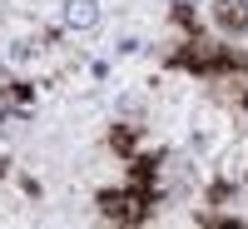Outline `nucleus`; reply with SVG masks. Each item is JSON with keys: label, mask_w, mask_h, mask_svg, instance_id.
Segmentation results:
<instances>
[{"label": "nucleus", "mask_w": 248, "mask_h": 229, "mask_svg": "<svg viewBox=\"0 0 248 229\" xmlns=\"http://www.w3.org/2000/svg\"><path fill=\"white\" fill-rule=\"evenodd\" d=\"M65 15H70V25H94V0H70Z\"/></svg>", "instance_id": "nucleus-1"}]
</instances>
